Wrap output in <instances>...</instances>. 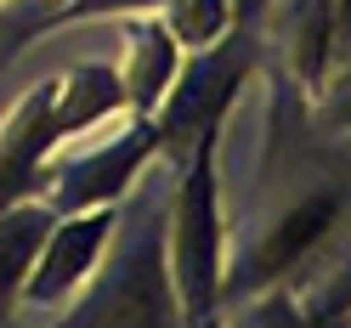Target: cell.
Segmentation results:
<instances>
[{
  "label": "cell",
  "instance_id": "obj_5",
  "mask_svg": "<svg viewBox=\"0 0 351 328\" xmlns=\"http://www.w3.org/2000/svg\"><path fill=\"white\" fill-rule=\"evenodd\" d=\"M165 215L147 210L142 227L119 244V260L108 266V277L91 289V300H80V323H182L176 312V289L165 272Z\"/></svg>",
  "mask_w": 351,
  "mask_h": 328
},
{
  "label": "cell",
  "instance_id": "obj_13",
  "mask_svg": "<svg viewBox=\"0 0 351 328\" xmlns=\"http://www.w3.org/2000/svg\"><path fill=\"white\" fill-rule=\"evenodd\" d=\"M159 23L170 29V40L182 51H204L238 17H232V0H159Z\"/></svg>",
  "mask_w": 351,
  "mask_h": 328
},
{
  "label": "cell",
  "instance_id": "obj_1",
  "mask_svg": "<svg viewBox=\"0 0 351 328\" xmlns=\"http://www.w3.org/2000/svg\"><path fill=\"white\" fill-rule=\"evenodd\" d=\"M255 46H261V29L232 23L215 46L182 51V68H176L170 91L153 108L159 159H165L170 176L187 164V153L199 142H221V125H227L232 102H238V91H244V79L255 68Z\"/></svg>",
  "mask_w": 351,
  "mask_h": 328
},
{
  "label": "cell",
  "instance_id": "obj_10",
  "mask_svg": "<svg viewBox=\"0 0 351 328\" xmlns=\"http://www.w3.org/2000/svg\"><path fill=\"white\" fill-rule=\"evenodd\" d=\"M51 114H57V130L62 142L69 136H85L91 125L125 114V97H119V74L108 62H80V68L57 74L51 79Z\"/></svg>",
  "mask_w": 351,
  "mask_h": 328
},
{
  "label": "cell",
  "instance_id": "obj_7",
  "mask_svg": "<svg viewBox=\"0 0 351 328\" xmlns=\"http://www.w3.org/2000/svg\"><path fill=\"white\" fill-rule=\"evenodd\" d=\"M62 130L51 114V79L34 85L29 97L12 102V114L0 119V210L34 199L46 187V159L57 153Z\"/></svg>",
  "mask_w": 351,
  "mask_h": 328
},
{
  "label": "cell",
  "instance_id": "obj_15",
  "mask_svg": "<svg viewBox=\"0 0 351 328\" xmlns=\"http://www.w3.org/2000/svg\"><path fill=\"white\" fill-rule=\"evenodd\" d=\"M267 12H272V0H232V17L244 29H261V23H267Z\"/></svg>",
  "mask_w": 351,
  "mask_h": 328
},
{
  "label": "cell",
  "instance_id": "obj_6",
  "mask_svg": "<svg viewBox=\"0 0 351 328\" xmlns=\"http://www.w3.org/2000/svg\"><path fill=\"white\" fill-rule=\"evenodd\" d=\"M114 227H119V204L57 215L46 227V238H40L34 260H29V277H23V294L17 300L23 305H74V294L97 277Z\"/></svg>",
  "mask_w": 351,
  "mask_h": 328
},
{
  "label": "cell",
  "instance_id": "obj_8",
  "mask_svg": "<svg viewBox=\"0 0 351 328\" xmlns=\"http://www.w3.org/2000/svg\"><path fill=\"white\" fill-rule=\"evenodd\" d=\"M125 23V62H119V97L125 114H153L159 97L170 91L176 68H182V46L170 40V29L159 23V12H130Z\"/></svg>",
  "mask_w": 351,
  "mask_h": 328
},
{
  "label": "cell",
  "instance_id": "obj_2",
  "mask_svg": "<svg viewBox=\"0 0 351 328\" xmlns=\"http://www.w3.org/2000/svg\"><path fill=\"white\" fill-rule=\"evenodd\" d=\"M221 266H227L221 142H199L187 153V164L176 170V192H170V289L182 323H204L221 305Z\"/></svg>",
  "mask_w": 351,
  "mask_h": 328
},
{
  "label": "cell",
  "instance_id": "obj_3",
  "mask_svg": "<svg viewBox=\"0 0 351 328\" xmlns=\"http://www.w3.org/2000/svg\"><path fill=\"white\" fill-rule=\"evenodd\" d=\"M340 215H346V192L340 187H317V192H306L300 204H289L232 266H221V300H255L267 289H283V283L323 249V238L340 227Z\"/></svg>",
  "mask_w": 351,
  "mask_h": 328
},
{
  "label": "cell",
  "instance_id": "obj_11",
  "mask_svg": "<svg viewBox=\"0 0 351 328\" xmlns=\"http://www.w3.org/2000/svg\"><path fill=\"white\" fill-rule=\"evenodd\" d=\"M57 221L51 204H12V210H0V317L17 305V294H23V277H29V260L40 249V238H46V227Z\"/></svg>",
  "mask_w": 351,
  "mask_h": 328
},
{
  "label": "cell",
  "instance_id": "obj_12",
  "mask_svg": "<svg viewBox=\"0 0 351 328\" xmlns=\"http://www.w3.org/2000/svg\"><path fill=\"white\" fill-rule=\"evenodd\" d=\"M130 12H159V0H51L46 12L34 17V23L0 34V57H12L17 46H29V40L51 34V29H69V23H97V17H130Z\"/></svg>",
  "mask_w": 351,
  "mask_h": 328
},
{
  "label": "cell",
  "instance_id": "obj_14",
  "mask_svg": "<svg viewBox=\"0 0 351 328\" xmlns=\"http://www.w3.org/2000/svg\"><path fill=\"white\" fill-rule=\"evenodd\" d=\"M328 6H335V68L328 74H346L351 68V0H328Z\"/></svg>",
  "mask_w": 351,
  "mask_h": 328
},
{
  "label": "cell",
  "instance_id": "obj_9",
  "mask_svg": "<svg viewBox=\"0 0 351 328\" xmlns=\"http://www.w3.org/2000/svg\"><path fill=\"white\" fill-rule=\"evenodd\" d=\"M272 40L283 51V68H289L300 97H323L328 91V68H335V6L328 0H283V12L272 17Z\"/></svg>",
  "mask_w": 351,
  "mask_h": 328
},
{
  "label": "cell",
  "instance_id": "obj_4",
  "mask_svg": "<svg viewBox=\"0 0 351 328\" xmlns=\"http://www.w3.org/2000/svg\"><path fill=\"white\" fill-rule=\"evenodd\" d=\"M159 159V130H153V114H130V125L114 142H97L74 153V159H46V204L51 215H74V210H97V204H119L136 176Z\"/></svg>",
  "mask_w": 351,
  "mask_h": 328
}]
</instances>
